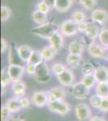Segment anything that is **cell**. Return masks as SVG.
Instances as JSON below:
<instances>
[{
	"label": "cell",
	"mask_w": 108,
	"mask_h": 121,
	"mask_svg": "<svg viewBox=\"0 0 108 121\" xmlns=\"http://www.w3.org/2000/svg\"><path fill=\"white\" fill-rule=\"evenodd\" d=\"M94 76L97 82H108V68L105 66H99L95 68Z\"/></svg>",
	"instance_id": "2e32d148"
},
{
	"label": "cell",
	"mask_w": 108,
	"mask_h": 121,
	"mask_svg": "<svg viewBox=\"0 0 108 121\" xmlns=\"http://www.w3.org/2000/svg\"><path fill=\"white\" fill-rule=\"evenodd\" d=\"M60 32L65 36H74L78 32L77 23L74 22L73 19H67L64 21L60 26Z\"/></svg>",
	"instance_id": "5b68a950"
},
{
	"label": "cell",
	"mask_w": 108,
	"mask_h": 121,
	"mask_svg": "<svg viewBox=\"0 0 108 121\" xmlns=\"http://www.w3.org/2000/svg\"><path fill=\"white\" fill-rule=\"evenodd\" d=\"M27 86L22 80L12 82V91L13 94L17 98H23L26 94Z\"/></svg>",
	"instance_id": "7c38bea8"
},
{
	"label": "cell",
	"mask_w": 108,
	"mask_h": 121,
	"mask_svg": "<svg viewBox=\"0 0 108 121\" xmlns=\"http://www.w3.org/2000/svg\"><path fill=\"white\" fill-rule=\"evenodd\" d=\"M99 28L95 24H90L87 31L86 32V36L88 39H90L92 42L95 41L96 38L99 37Z\"/></svg>",
	"instance_id": "cb8c5ba5"
},
{
	"label": "cell",
	"mask_w": 108,
	"mask_h": 121,
	"mask_svg": "<svg viewBox=\"0 0 108 121\" xmlns=\"http://www.w3.org/2000/svg\"><path fill=\"white\" fill-rule=\"evenodd\" d=\"M107 59L108 60V52H107Z\"/></svg>",
	"instance_id": "bcb514c9"
},
{
	"label": "cell",
	"mask_w": 108,
	"mask_h": 121,
	"mask_svg": "<svg viewBox=\"0 0 108 121\" xmlns=\"http://www.w3.org/2000/svg\"><path fill=\"white\" fill-rule=\"evenodd\" d=\"M82 57L80 55H74V54H69L66 57V63L67 65L73 68L78 69L79 67H82Z\"/></svg>",
	"instance_id": "ffe728a7"
},
{
	"label": "cell",
	"mask_w": 108,
	"mask_h": 121,
	"mask_svg": "<svg viewBox=\"0 0 108 121\" xmlns=\"http://www.w3.org/2000/svg\"><path fill=\"white\" fill-rule=\"evenodd\" d=\"M36 71V66L33 65H27L26 67V72L27 73V74L29 75H35Z\"/></svg>",
	"instance_id": "f35d334b"
},
{
	"label": "cell",
	"mask_w": 108,
	"mask_h": 121,
	"mask_svg": "<svg viewBox=\"0 0 108 121\" xmlns=\"http://www.w3.org/2000/svg\"><path fill=\"white\" fill-rule=\"evenodd\" d=\"M88 52L92 57L95 58H105V49L102 44H99L95 41L91 42L88 46Z\"/></svg>",
	"instance_id": "52a82bcc"
},
{
	"label": "cell",
	"mask_w": 108,
	"mask_h": 121,
	"mask_svg": "<svg viewBox=\"0 0 108 121\" xmlns=\"http://www.w3.org/2000/svg\"><path fill=\"white\" fill-rule=\"evenodd\" d=\"M43 61H44V58H43V56H42V54H41V51H39V50H33L32 56L29 58L27 64L37 66L38 65H40V63H42Z\"/></svg>",
	"instance_id": "603a6c76"
},
{
	"label": "cell",
	"mask_w": 108,
	"mask_h": 121,
	"mask_svg": "<svg viewBox=\"0 0 108 121\" xmlns=\"http://www.w3.org/2000/svg\"><path fill=\"white\" fill-rule=\"evenodd\" d=\"M12 121H25V120H23V119H20V118H16V119H14Z\"/></svg>",
	"instance_id": "ee69618b"
},
{
	"label": "cell",
	"mask_w": 108,
	"mask_h": 121,
	"mask_svg": "<svg viewBox=\"0 0 108 121\" xmlns=\"http://www.w3.org/2000/svg\"><path fill=\"white\" fill-rule=\"evenodd\" d=\"M57 53V50L56 48H54L52 46L48 45L46 46L41 50V54L43 56V58H44V60H51L52 58L55 57V56Z\"/></svg>",
	"instance_id": "44dd1931"
},
{
	"label": "cell",
	"mask_w": 108,
	"mask_h": 121,
	"mask_svg": "<svg viewBox=\"0 0 108 121\" xmlns=\"http://www.w3.org/2000/svg\"><path fill=\"white\" fill-rule=\"evenodd\" d=\"M48 108L50 112L56 113L60 116H65L70 111V107L64 99H58L52 102H48Z\"/></svg>",
	"instance_id": "7a4b0ae2"
},
{
	"label": "cell",
	"mask_w": 108,
	"mask_h": 121,
	"mask_svg": "<svg viewBox=\"0 0 108 121\" xmlns=\"http://www.w3.org/2000/svg\"><path fill=\"white\" fill-rule=\"evenodd\" d=\"M25 71H26V69L21 65L10 64L8 66L9 75L11 77V80H12V82L21 80V78L23 77Z\"/></svg>",
	"instance_id": "ba28073f"
},
{
	"label": "cell",
	"mask_w": 108,
	"mask_h": 121,
	"mask_svg": "<svg viewBox=\"0 0 108 121\" xmlns=\"http://www.w3.org/2000/svg\"><path fill=\"white\" fill-rule=\"evenodd\" d=\"M99 40L100 44L103 47L107 48L108 45V29H102L99 35Z\"/></svg>",
	"instance_id": "f1b7e54d"
},
{
	"label": "cell",
	"mask_w": 108,
	"mask_h": 121,
	"mask_svg": "<svg viewBox=\"0 0 108 121\" xmlns=\"http://www.w3.org/2000/svg\"><path fill=\"white\" fill-rule=\"evenodd\" d=\"M32 102L35 106L43 107L48 103V97L45 91H36L32 95Z\"/></svg>",
	"instance_id": "30bf717a"
},
{
	"label": "cell",
	"mask_w": 108,
	"mask_h": 121,
	"mask_svg": "<svg viewBox=\"0 0 108 121\" xmlns=\"http://www.w3.org/2000/svg\"><path fill=\"white\" fill-rule=\"evenodd\" d=\"M73 0H55L53 7L59 12H66L71 8Z\"/></svg>",
	"instance_id": "ac0fdd59"
},
{
	"label": "cell",
	"mask_w": 108,
	"mask_h": 121,
	"mask_svg": "<svg viewBox=\"0 0 108 121\" xmlns=\"http://www.w3.org/2000/svg\"><path fill=\"white\" fill-rule=\"evenodd\" d=\"M11 10L7 6L3 5L1 7V21L6 22L11 18Z\"/></svg>",
	"instance_id": "f546056e"
},
{
	"label": "cell",
	"mask_w": 108,
	"mask_h": 121,
	"mask_svg": "<svg viewBox=\"0 0 108 121\" xmlns=\"http://www.w3.org/2000/svg\"><path fill=\"white\" fill-rule=\"evenodd\" d=\"M60 30V26L54 23L48 22L44 24L39 25L37 27L32 28V32L35 36H37L43 39H49V37L52 34Z\"/></svg>",
	"instance_id": "6da1fadb"
},
{
	"label": "cell",
	"mask_w": 108,
	"mask_h": 121,
	"mask_svg": "<svg viewBox=\"0 0 108 121\" xmlns=\"http://www.w3.org/2000/svg\"><path fill=\"white\" fill-rule=\"evenodd\" d=\"M42 1H44V3H46L48 5H49L51 7H53V6H54L55 0H42Z\"/></svg>",
	"instance_id": "7bdbcfd3"
},
{
	"label": "cell",
	"mask_w": 108,
	"mask_h": 121,
	"mask_svg": "<svg viewBox=\"0 0 108 121\" xmlns=\"http://www.w3.org/2000/svg\"><path fill=\"white\" fill-rule=\"evenodd\" d=\"M66 69V66L63 65L62 63H55L52 66V71L56 74V76L60 75L64 70Z\"/></svg>",
	"instance_id": "836d02e7"
},
{
	"label": "cell",
	"mask_w": 108,
	"mask_h": 121,
	"mask_svg": "<svg viewBox=\"0 0 108 121\" xmlns=\"http://www.w3.org/2000/svg\"><path fill=\"white\" fill-rule=\"evenodd\" d=\"M91 19L94 22L98 23H105L108 21V13L107 11L103 9L94 10L91 13Z\"/></svg>",
	"instance_id": "4fadbf2b"
},
{
	"label": "cell",
	"mask_w": 108,
	"mask_h": 121,
	"mask_svg": "<svg viewBox=\"0 0 108 121\" xmlns=\"http://www.w3.org/2000/svg\"><path fill=\"white\" fill-rule=\"evenodd\" d=\"M12 82L11 77L9 75L8 66L4 67L1 71V86L3 88H6L10 83Z\"/></svg>",
	"instance_id": "484cf974"
},
{
	"label": "cell",
	"mask_w": 108,
	"mask_h": 121,
	"mask_svg": "<svg viewBox=\"0 0 108 121\" xmlns=\"http://www.w3.org/2000/svg\"><path fill=\"white\" fill-rule=\"evenodd\" d=\"M85 50V44L81 41L74 40L72 41L69 45V52L70 54L82 56Z\"/></svg>",
	"instance_id": "e0dca14e"
},
{
	"label": "cell",
	"mask_w": 108,
	"mask_h": 121,
	"mask_svg": "<svg viewBox=\"0 0 108 121\" xmlns=\"http://www.w3.org/2000/svg\"><path fill=\"white\" fill-rule=\"evenodd\" d=\"M76 116L78 120L86 121L91 118V111L88 105L86 103H79L75 107Z\"/></svg>",
	"instance_id": "8992f818"
},
{
	"label": "cell",
	"mask_w": 108,
	"mask_h": 121,
	"mask_svg": "<svg viewBox=\"0 0 108 121\" xmlns=\"http://www.w3.org/2000/svg\"><path fill=\"white\" fill-rule=\"evenodd\" d=\"M11 112L7 106H3L1 107V121H7L11 116Z\"/></svg>",
	"instance_id": "e575fe53"
},
{
	"label": "cell",
	"mask_w": 108,
	"mask_h": 121,
	"mask_svg": "<svg viewBox=\"0 0 108 121\" xmlns=\"http://www.w3.org/2000/svg\"><path fill=\"white\" fill-rule=\"evenodd\" d=\"M107 48H108V45H107Z\"/></svg>",
	"instance_id": "7dc6e473"
},
{
	"label": "cell",
	"mask_w": 108,
	"mask_h": 121,
	"mask_svg": "<svg viewBox=\"0 0 108 121\" xmlns=\"http://www.w3.org/2000/svg\"><path fill=\"white\" fill-rule=\"evenodd\" d=\"M6 106L8 107L11 113H16L23 108L20 102V98H17V97L8 99L6 103Z\"/></svg>",
	"instance_id": "d6986e66"
},
{
	"label": "cell",
	"mask_w": 108,
	"mask_h": 121,
	"mask_svg": "<svg viewBox=\"0 0 108 121\" xmlns=\"http://www.w3.org/2000/svg\"><path fill=\"white\" fill-rule=\"evenodd\" d=\"M47 95L48 97V102H52L58 99H64L65 97V91L63 88L57 86L47 91Z\"/></svg>",
	"instance_id": "5bb4252c"
},
{
	"label": "cell",
	"mask_w": 108,
	"mask_h": 121,
	"mask_svg": "<svg viewBox=\"0 0 108 121\" xmlns=\"http://www.w3.org/2000/svg\"><path fill=\"white\" fill-rule=\"evenodd\" d=\"M82 73L84 75H90V74H94L95 68L94 67V65L91 63L88 62V63L83 64V65L82 67Z\"/></svg>",
	"instance_id": "1f68e13d"
},
{
	"label": "cell",
	"mask_w": 108,
	"mask_h": 121,
	"mask_svg": "<svg viewBox=\"0 0 108 121\" xmlns=\"http://www.w3.org/2000/svg\"><path fill=\"white\" fill-rule=\"evenodd\" d=\"M90 121H106L103 118L99 116H93L90 119Z\"/></svg>",
	"instance_id": "b9f144b4"
},
{
	"label": "cell",
	"mask_w": 108,
	"mask_h": 121,
	"mask_svg": "<svg viewBox=\"0 0 108 121\" xmlns=\"http://www.w3.org/2000/svg\"><path fill=\"white\" fill-rule=\"evenodd\" d=\"M96 94L103 99L108 98V82H98L96 86Z\"/></svg>",
	"instance_id": "d4e9b609"
},
{
	"label": "cell",
	"mask_w": 108,
	"mask_h": 121,
	"mask_svg": "<svg viewBox=\"0 0 108 121\" xmlns=\"http://www.w3.org/2000/svg\"><path fill=\"white\" fill-rule=\"evenodd\" d=\"M89 88L82 82L73 84L72 88V95L77 99L83 100L87 98L89 95Z\"/></svg>",
	"instance_id": "277c9868"
},
{
	"label": "cell",
	"mask_w": 108,
	"mask_h": 121,
	"mask_svg": "<svg viewBox=\"0 0 108 121\" xmlns=\"http://www.w3.org/2000/svg\"><path fill=\"white\" fill-rule=\"evenodd\" d=\"M7 48H8V43L4 38L1 39V52L2 53H4L7 51Z\"/></svg>",
	"instance_id": "ab89813d"
},
{
	"label": "cell",
	"mask_w": 108,
	"mask_h": 121,
	"mask_svg": "<svg viewBox=\"0 0 108 121\" xmlns=\"http://www.w3.org/2000/svg\"><path fill=\"white\" fill-rule=\"evenodd\" d=\"M71 16H72L73 20L77 23L84 22L86 19V15L85 13L82 11H81V10H78V9L75 10V11L73 12Z\"/></svg>",
	"instance_id": "4316f807"
},
{
	"label": "cell",
	"mask_w": 108,
	"mask_h": 121,
	"mask_svg": "<svg viewBox=\"0 0 108 121\" xmlns=\"http://www.w3.org/2000/svg\"><path fill=\"white\" fill-rule=\"evenodd\" d=\"M20 102H21V105H22L23 108H26L29 106L30 104V102H29V99L26 98V97H23V98H20Z\"/></svg>",
	"instance_id": "60d3db41"
},
{
	"label": "cell",
	"mask_w": 108,
	"mask_h": 121,
	"mask_svg": "<svg viewBox=\"0 0 108 121\" xmlns=\"http://www.w3.org/2000/svg\"><path fill=\"white\" fill-rule=\"evenodd\" d=\"M57 77V80L64 86H73V84L74 82V75L71 71V69L66 68L64 70V72H62L60 75L56 76Z\"/></svg>",
	"instance_id": "9c48e42d"
},
{
	"label": "cell",
	"mask_w": 108,
	"mask_h": 121,
	"mask_svg": "<svg viewBox=\"0 0 108 121\" xmlns=\"http://www.w3.org/2000/svg\"><path fill=\"white\" fill-rule=\"evenodd\" d=\"M17 52H18V55L20 60L27 63L28 61L29 58L32 56L33 49L32 47H30L29 45L23 44V45H21L17 48Z\"/></svg>",
	"instance_id": "9a60e30c"
},
{
	"label": "cell",
	"mask_w": 108,
	"mask_h": 121,
	"mask_svg": "<svg viewBox=\"0 0 108 121\" xmlns=\"http://www.w3.org/2000/svg\"><path fill=\"white\" fill-rule=\"evenodd\" d=\"M102 102H103V98L100 97L99 95H98L97 94L93 95V96H91L90 99V103L94 108L99 109Z\"/></svg>",
	"instance_id": "4dcf8cb0"
},
{
	"label": "cell",
	"mask_w": 108,
	"mask_h": 121,
	"mask_svg": "<svg viewBox=\"0 0 108 121\" xmlns=\"http://www.w3.org/2000/svg\"></svg>",
	"instance_id": "c3c4849f"
},
{
	"label": "cell",
	"mask_w": 108,
	"mask_h": 121,
	"mask_svg": "<svg viewBox=\"0 0 108 121\" xmlns=\"http://www.w3.org/2000/svg\"><path fill=\"white\" fill-rule=\"evenodd\" d=\"M32 19H33V21L38 25L44 24V23H46L48 22V18L47 14H44V13L41 12V11H40L37 9L36 11H33Z\"/></svg>",
	"instance_id": "7402d4cb"
},
{
	"label": "cell",
	"mask_w": 108,
	"mask_h": 121,
	"mask_svg": "<svg viewBox=\"0 0 108 121\" xmlns=\"http://www.w3.org/2000/svg\"><path fill=\"white\" fill-rule=\"evenodd\" d=\"M48 41L50 43V45L56 48L57 51L61 49L64 45V38L60 30L55 32L48 39Z\"/></svg>",
	"instance_id": "8fae6325"
},
{
	"label": "cell",
	"mask_w": 108,
	"mask_h": 121,
	"mask_svg": "<svg viewBox=\"0 0 108 121\" xmlns=\"http://www.w3.org/2000/svg\"><path fill=\"white\" fill-rule=\"evenodd\" d=\"M82 82H83L86 86L88 87L89 89L92 88V87L95 86L96 82V79L95 78L94 74H90V75H84L83 76V78H82Z\"/></svg>",
	"instance_id": "83f0119b"
},
{
	"label": "cell",
	"mask_w": 108,
	"mask_h": 121,
	"mask_svg": "<svg viewBox=\"0 0 108 121\" xmlns=\"http://www.w3.org/2000/svg\"><path fill=\"white\" fill-rule=\"evenodd\" d=\"M34 76L36 81L40 83H47L50 81L51 75L45 61H43L36 66V71Z\"/></svg>",
	"instance_id": "3957f363"
},
{
	"label": "cell",
	"mask_w": 108,
	"mask_h": 121,
	"mask_svg": "<svg viewBox=\"0 0 108 121\" xmlns=\"http://www.w3.org/2000/svg\"><path fill=\"white\" fill-rule=\"evenodd\" d=\"M79 3L86 10L90 11V10H92L96 6L97 2H96V0H82Z\"/></svg>",
	"instance_id": "d6a6232c"
},
{
	"label": "cell",
	"mask_w": 108,
	"mask_h": 121,
	"mask_svg": "<svg viewBox=\"0 0 108 121\" xmlns=\"http://www.w3.org/2000/svg\"><path fill=\"white\" fill-rule=\"evenodd\" d=\"M73 1L77 2V3H80V2H81V1H82V0H73Z\"/></svg>",
	"instance_id": "f6af8a7d"
},
{
	"label": "cell",
	"mask_w": 108,
	"mask_h": 121,
	"mask_svg": "<svg viewBox=\"0 0 108 121\" xmlns=\"http://www.w3.org/2000/svg\"><path fill=\"white\" fill-rule=\"evenodd\" d=\"M36 8L37 10H39L41 12L44 13V14H48L50 11L51 7L49 5H48L46 3H44V1H41L40 3H37L36 5Z\"/></svg>",
	"instance_id": "d590c367"
},
{
	"label": "cell",
	"mask_w": 108,
	"mask_h": 121,
	"mask_svg": "<svg viewBox=\"0 0 108 121\" xmlns=\"http://www.w3.org/2000/svg\"><path fill=\"white\" fill-rule=\"evenodd\" d=\"M99 110L102 111L103 112H108V98L103 99V102L101 103V106H100Z\"/></svg>",
	"instance_id": "74e56055"
},
{
	"label": "cell",
	"mask_w": 108,
	"mask_h": 121,
	"mask_svg": "<svg viewBox=\"0 0 108 121\" xmlns=\"http://www.w3.org/2000/svg\"><path fill=\"white\" fill-rule=\"evenodd\" d=\"M90 23H88L87 22L84 21L82 23H77V28H78V31L79 32H84L86 33V32L87 31L88 28H89Z\"/></svg>",
	"instance_id": "8d00e7d4"
}]
</instances>
